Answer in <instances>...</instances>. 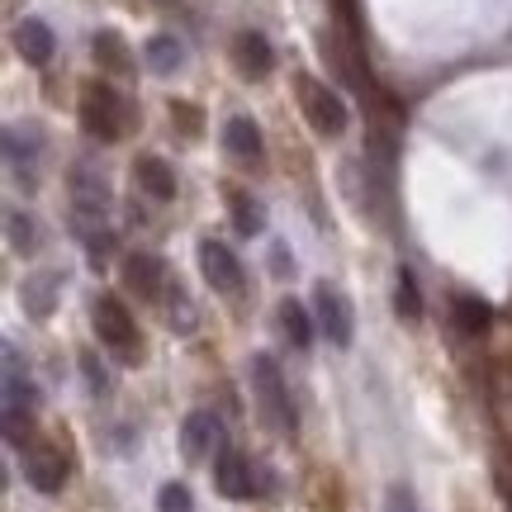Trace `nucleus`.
<instances>
[{"label":"nucleus","instance_id":"nucleus-14","mask_svg":"<svg viewBox=\"0 0 512 512\" xmlns=\"http://www.w3.org/2000/svg\"><path fill=\"white\" fill-rule=\"evenodd\" d=\"M38 152H43V138H38L34 124H10L5 128V162H10V171H15L19 181H34V162Z\"/></svg>","mask_w":512,"mask_h":512},{"label":"nucleus","instance_id":"nucleus-5","mask_svg":"<svg viewBox=\"0 0 512 512\" xmlns=\"http://www.w3.org/2000/svg\"><path fill=\"white\" fill-rule=\"evenodd\" d=\"M313 318H318V332L328 337L332 347H351L356 342V313H351L347 294L337 285H313Z\"/></svg>","mask_w":512,"mask_h":512},{"label":"nucleus","instance_id":"nucleus-10","mask_svg":"<svg viewBox=\"0 0 512 512\" xmlns=\"http://www.w3.org/2000/svg\"><path fill=\"white\" fill-rule=\"evenodd\" d=\"M214 484H219V494L233 498V503L252 498V494H256V484H252V460L242 456L238 446H223L219 456H214Z\"/></svg>","mask_w":512,"mask_h":512},{"label":"nucleus","instance_id":"nucleus-26","mask_svg":"<svg viewBox=\"0 0 512 512\" xmlns=\"http://www.w3.org/2000/svg\"><path fill=\"white\" fill-rule=\"evenodd\" d=\"M81 366H86V384H91L95 394H105V389H110V380H105V370H100V361H95L91 351L81 356Z\"/></svg>","mask_w":512,"mask_h":512},{"label":"nucleus","instance_id":"nucleus-4","mask_svg":"<svg viewBox=\"0 0 512 512\" xmlns=\"http://www.w3.org/2000/svg\"><path fill=\"white\" fill-rule=\"evenodd\" d=\"M294 95H299V110L309 119V128L318 138H337V133H347L351 114H347V100L323 86L318 76H294Z\"/></svg>","mask_w":512,"mask_h":512},{"label":"nucleus","instance_id":"nucleus-8","mask_svg":"<svg viewBox=\"0 0 512 512\" xmlns=\"http://www.w3.org/2000/svg\"><path fill=\"white\" fill-rule=\"evenodd\" d=\"M223 446H228V441H223L219 413L195 408V413L185 418V427H181V451H185V460H204V456H214V451H223Z\"/></svg>","mask_w":512,"mask_h":512},{"label":"nucleus","instance_id":"nucleus-18","mask_svg":"<svg viewBox=\"0 0 512 512\" xmlns=\"http://www.w3.org/2000/svg\"><path fill=\"white\" fill-rule=\"evenodd\" d=\"M91 53H95V62H100V72H110V76H128L133 67H138L133 53H128L124 34H114V29H100V34H95Z\"/></svg>","mask_w":512,"mask_h":512},{"label":"nucleus","instance_id":"nucleus-16","mask_svg":"<svg viewBox=\"0 0 512 512\" xmlns=\"http://www.w3.org/2000/svg\"><path fill=\"white\" fill-rule=\"evenodd\" d=\"M223 147H228V157H238V162H261V152H266L261 128H256V119H247V114H233V119L223 124Z\"/></svg>","mask_w":512,"mask_h":512},{"label":"nucleus","instance_id":"nucleus-28","mask_svg":"<svg viewBox=\"0 0 512 512\" xmlns=\"http://www.w3.org/2000/svg\"><path fill=\"white\" fill-rule=\"evenodd\" d=\"M271 271L280 275V280L294 271V256H290V247H285V242H275V247H271Z\"/></svg>","mask_w":512,"mask_h":512},{"label":"nucleus","instance_id":"nucleus-25","mask_svg":"<svg viewBox=\"0 0 512 512\" xmlns=\"http://www.w3.org/2000/svg\"><path fill=\"white\" fill-rule=\"evenodd\" d=\"M171 119H181L185 133H200V110H195V105H185V100H171Z\"/></svg>","mask_w":512,"mask_h":512},{"label":"nucleus","instance_id":"nucleus-21","mask_svg":"<svg viewBox=\"0 0 512 512\" xmlns=\"http://www.w3.org/2000/svg\"><path fill=\"white\" fill-rule=\"evenodd\" d=\"M313 328H318V318H309V309H304L299 299H280V332H285L299 351L313 347Z\"/></svg>","mask_w":512,"mask_h":512},{"label":"nucleus","instance_id":"nucleus-9","mask_svg":"<svg viewBox=\"0 0 512 512\" xmlns=\"http://www.w3.org/2000/svg\"><path fill=\"white\" fill-rule=\"evenodd\" d=\"M200 271H204V280H209L214 290H223V294L242 290V261H238V252H233V247H223V242H214V238L200 242Z\"/></svg>","mask_w":512,"mask_h":512},{"label":"nucleus","instance_id":"nucleus-6","mask_svg":"<svg viewBox=\"0 0 512 512\" xmlns=\"http://www.w3.org/2000/svg\"><path fill=\"white\" fill-rule=\"evenodd\" d=\"M119 280H124V290L138 294L143 304H157L162 290H171V285H166V261L157 252H128L124 266H119Z\"/></svg>","mask_w":512,"mask_h":512},{"label":"nucleus","instance_id":"nucleus-24","mask_svg":"<svg viewBox=\"0 0 512 512\" xmlns=\"http://www.w3.org/2000/svg\"><path fill=\"white\" fill-rule=\"evenodd\" d=\"M157 512H195V498H190V489H185V484H176V479H171V484H162V489H157Z\"/></svg>","mask_w":512,"mask_h":512},{"label":"nucleus","instance_id":"nucleus-27","mask_svg":"<svg viewBox=\"0 0 512 512\" xmlns=\"http://www.w3.org/2000/svg\"><path fill=\"white\" fill-rule=\"evenodd\" d=\"M389 512H418V498H413V489L394 484V489H389Z\"/></svg>","mask_w":512,"mask_h":512},{"label":"nucleus","instance_id":"nucleus-22","mask_svg":"<svg viewBox=\"0 0 512 512\" xmlns=\"http://www.w3.org/2000/svg\"><path fill=\"white\" fill-rule=\"evenodd\" d=\"M394 309H399V318H408V323H418V318H422L418 275L408 271V266H399V271H394Z\"/></svg>","mask_w":512,"mask_h":512},{"label":"nucleus","instance_id":"nucleus-1","mask_svg":"<svg viewBox=\"0 0 512 512\" xmlns=\"http://www.w3.org/2000/svg\"><path fill=\"white\" fill-rule=\"evenodd\" d=\"M76 114H81V128H86L91 138H100V143H119L128 133V124H133V105L114 91L110 81H86Z\"/></svg>","mask_w":512,"mask_h":512},{"label":"nucleus","instance_id":"nucleus-2","mask_svg":"<svg viewBox=\"0 0 512 512\" xmlns=\"http://www.w3.org/2000/svg\"><path fill=\"white\" fill-rule=\"evenodd\" d=\"M247 375H252V399H256V408H261L266 427H275V432H294V427H299V422H294V403H290L285 375H280L271 351H256Z\"/></svg>","mask_w":512,"mask_h":512},{"label":"nucleus","instance_id":"nucleus-7","mask_svg":"<svg viewBox=\"0 0 512 512\" xmlns=\"http://www.w3.org/2000/svg\"><path fill=\"white\" fill-rule=\"evenodd\" d=\"M24 475L34 484L38 494H62V484H67V460L57 446L48 441H34V446H24Z\"/></svg>","mask_w":512,"mask_h":512},{"label":"nucleus","instance_id":"nucleus-11","mask_svg":"<svg viewBox=\"0 0 512 512\" xmlns=\"http://www.w3.org/2000/svg\"><path fill=\"white\" fill-rule=\"evenodd\" d=\"M233 62H238V72L247 81H266L275 72V48L266 34H256V29H242L233 34Z\"/></svg>","mask_w":512,"mask_h":512},{"label":"nucleus","instance_id":"nucleus-29","mask_svg":"<svg viewBox=\"0 0 512 512\" xmlns=\"http://www.w3.org/2000/svg\"><path fill=\"white\" fill-rule=\"evenodd\" d=\"M157 5H166V0H157Z\"/></svg>","mask_w":512,"mask_h":512},{"label":"nucleus","instance_id":"nucleus-3","mask_svg":"<svg viewBox=\"0 0 512 512\" xmlns=\"http://www.w3.org/2000/svg\"><path fill=\"white\" fill-rule=\"evenodd\" d=\"M95 337H100V347L110 351L119 366H138V356H143V342H138V328H133V313L124 309V299H114V294H100L95 299Z\"/></svg>","mask_w":512,"mask_h":512},{"label":"nucleus","instance_id":"nucleus-20","mask_svg":"<svg viewBox=\"0 0 512 512\" xmlns=\"http://www.w3.org/2000/svg\"><path fill=\"white\" fill-rule=\"evenodd\" d=\"M228 209H233V228H238L242 238H256V233H266V209H261V200H252L247 190L228 185Z\"/></svg>","mask_w":512,"mask_h":512},{"label":"nucleus","instance_id":"nucleus-19","mask_svg":"<svg viewBox=\"0 0 512 512\" xmlns=\"http://www.w3.org/2000/svg\"><path fill=\"white\" fill-rule=\"evenodd\" d=\"M451 313H456V328L465 337H484V332L494 328V309L479 294H451Z\"/></svg>","mask_w":512,"mask_h":512},{"label":"nucleus","instance_id":"nucleus-15","mask_svg":"<svg viewBox=\"0 0 512 512\" xmlns=\"http://www.w3.org/2000/svg\"><path fill=\"white\" fill-rule=\"evenodd\" d=\"M53 48H57V38H53V29L43 24V19H19L15 24V53L29 62V67H48L53 62Z\"/></svg>","mask_w":512,"mask_h":512},{"label":"nucleus","instance_id":"nucleus-17","mask_svg":"<svg viewBox=\"0 0 512 512\" xmlns=\"http://www.w3.org/2000/svg\"><path fill=\"white\" fill-rule=\"evenodd\" d=\"M143 62L152 76H176L185 67V43L176 34H152L143 43Z\"/></svg>","mask_w":512,"mask_h":512},{"label":"nucleus","instance_id":"nucleus-12","mask_svg":"<svg viewBox=\"0 0 512 512\" xmlns=\"http://www.w3.org/2000/svg\"><path fill=\"white\" fill-rule=\"evenodd\" d=\"M57 299H62V275L57 271H34V275H24V285H19V304H24V313L29 318H53L57 309Z\"/></svg>","mask_w":512,"mask_h":512},{"label":"nucleus","instance_id":"nucleus-13","mask_svg":"<svg viewBox=\"0 0 512 512\" xmlns=\"http://www.w3.org/2000/svg\"><path fill=\"white\" fill-rule=\"evenodd\" d=\"M133 181L143 190L152 204H171L176 200V171L157 157V152H143L138 162H133Z\"/></svg>","mask_w":512,"mask_h":512},{"label":"nucleus","instance_id":"nucleus-23","mask_svg":"<svg viewBox=\"0 0 512 512\" xmlns=\"http://www.w3.org/2000/svg\"><path fill=\"white\" fill-rule=\"evenodd\" d=\"M5 238H10V252H34L38 247V228L24 209H10L5 214Z\"/></svg>","mask_w":512,"mask_h":512}]
</instances>
